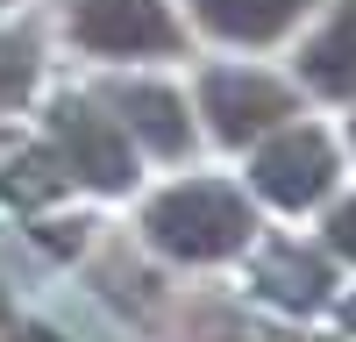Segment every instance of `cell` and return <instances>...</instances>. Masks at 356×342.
Listing matches in <instances>:
<instances>
[{
  "instance_id": "cell-5",
  "label": "cell",
  "mask_w": 356,
  "mask_h": 342,
  "mask_svg": "<svg viewBox=\"0 0 356 342\" xmlns=\"http://www.w3.org/2000/svg\"><path fill=\"white\" fill-rule=\"evenodd\" d=\"M250 179H257V193L271 200V207H314V200H328V186H335V150H328V136L321 129H278L271 142L257 150V164H250Z\"/></svg>"
},
{
  "instance_id": "cell-12",
  "label": "cell",
  "mask_w": 356,
  "mask_h": 342,
  "mask_svg": "<svg viewBox=\"0 0 356 342\" xmlns=\"http://www.w3.org/2000/svg\"><path fill=\"white\" fill-rule=\"evenodd\" d=\"M328 250H342V256H356V200H342V207L328 214Z\"/></svg>"
},
{
  "instance_id": "cell-8",
  "label": "cell",
  "mask_w": 356,
  "mask_h": 342,
  "mask_svg": "<svg viewBox=\"0 0 356 342\" xmlns=\"http://www.w3.org/2000/svg\"><path fill=\"white\" fill-rule=\"evenodd\" d=\"M314 0H193V15L207 36L221 43H278Z\"/></svg>"
},
{
  "instance_id": "cell-3",
  "label": "cell",
  "mask_w": 356,
  "mask_h": 342,
  "mask_svg": "<svg viewBox=\"0 0 356 342\" xmlns=\"http://www.w3.org/2000/svg\"><path fill=\"white\" fill-rule=\"evenodd\" d=\"M200 114L221 142H257L292 122V93L271 72H243V65H221L200 79Z\"/></svg>"
},
{
  "instance_id": "cell-6",
  "label": "cell",
  "mask_w": 356,
  "mask_h": 342,
  "mask_svg": "<svg viewBox=\"0 0 356 342\" xmlns=\"http://www.w3.org/2000/svg\"><path fill=\"white\" fill-rule=\"evenodd\" d=\"M114 122H122V136H143L157 157H186V150H193L186 100H178L171 86H150V79L114 86Z\"/></svg>"
},
{
  "instance_id": "cell-2",
  "label": "cell",
  "mask_w": 356,
  "mask_h": 342,
  "mask_svg": "<svg viewBox=\"0 0 356 342\" xmlns=\"http://www.w3.org/2000/svg\"><path fill=\"white\" fill-rule=\"evenodd\" d=\"M57 129V164H65V179H86L93 193H129L136 186V150L114 114H100L93 100H57L50 114Z\"/></svg>"
},
{
  "instance_id": "cell-7",
  "label": "cell",
  "mask_w": 356,
  "mask_h": 342,
  "mask_svg": "<svg viewBox=\"0 0 356 342\" xmlns=\"http://www.w3.org/2000/svg\"><path fill=\"white\" fill-rule=\"evenodd\" d=\"M300 79L314 93H328V100H356V0H342V8L307 36Z\"/></svg>"
},
{
  "instance_id": "cell-1",
  "label": "cell",
  "mask_w": 356,
  "mask_h": 342,
  "mask_svg": "<svg viewBox=\"0 0 356 342\" xmlns=\"http://www.w3.org/2000/svg\"><path fill=\"white\" fill-rule=\"evenodd\" d=\"M143 228H150V243L164 256H178V264H221V256H235L250 243V200L221 186V179H186L150 200V214H143Z\"/></svg>"
},
{
  "instance_id": "cell-9",
  "label": "cell",
  "mask_w": 356,
  "mask_h": 342,
  "mask_svg": "<svg viewBox=\"0 0 356 342\" xmlns=\"http://www.w3.org/2000/svg\"><path fill=\"white\" fill-rule=\"evenodd\" d=\"M264 293L285 300V307H314L321 293H328V264L307 250H278L271 264H264Z\"/></svg>"
},
{
  "instance_id": "cell-4",
  "label": "cell",
  "mask_w": 356,
  "mask_h": 342,
  "mask_svg": "<svg viewBox=\"0 0 356 342\" xmlns=\"http://www.w3.org/2000/svg\"><path fill=\"white\" fill-rule=\"evenodd\" d=\"M72 36L93 57H171L178 50V15L164 0H79Z\"/></svg>"
},
{
  "instance_id": "cell-13",
  "label": "cell",
  "mask_w": 356,
  "mask_h": 342,
  "mask_svg": "<svg viewBox=\"0 0 356 342\" xmlns=\"http://www.w3.org/2000/svg\"><path fill=\"white\" fill-rule=\"evenodd\" d=\"M22 342H57V335H43V328H29V335H22Z\"/></svg>"
},
{
  "instance_id": "cell-14",
  "label": "cell",
  "mask_w": 356,
  "mask_h": 342,
  "mask_svg": "<svg viewBox=\"0 0 356 342\" xmlns=\"http://www.w3.org/2000/svg\"><path fill=\"white\" fill-rule=\"evenodd\" d=\"M349 142H356V122H349Z\"/></svg>"
},
{
  "instance_id": "cell-11",
  "label": "cell",
  "mask_w": 356,
  "mask_h": 342,
  "mask_svg": "<svg viewBox=\"0 0 356 342\" xmlns=\"http://www.w3.org/2000/svg\"><path fill=\"white\" fill-rule=\"evenodd\" d=\"M57 186H65V164H57V157H22V164L8 171V186H0V193L29 207V200H50Z\"/></svg>"
},
{
  "instance_id": "cell-10",
  "label": "cell",
  "mask_w": 356,
  "mask_h": 342,
  "mask_svg": "<svg viewBox=\"0 0 356 342\" xmlns=\"http://www.w3.org/2000/svg\"><path fill=\"white\" fill-rule=\"evenodd\" d=\"M36 36L29 28H8L0 36V107H15V100H29V86H36Z\"/></svg>"
}]
</instances>
